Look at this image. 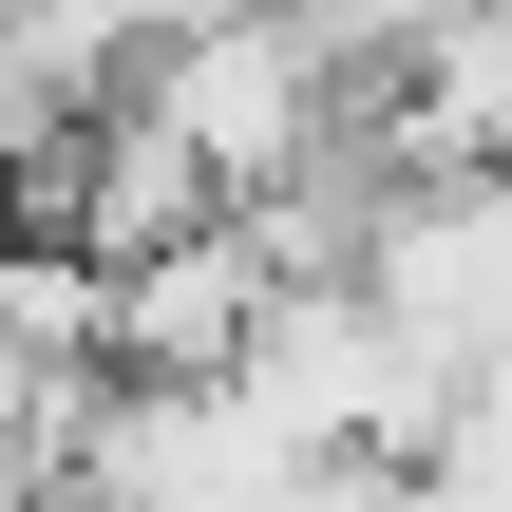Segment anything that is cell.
<instances>
[{
  "mask_svg": "<svg viewBox=\"0 0 512 512\" xmlns=\"http://www.w3.org/2000/svg\"><path fill=\"white\" fill-rule=\"evenodd\" d=\"M0 361H19V380H95V361H114V266H95L76 228H19V209H0Z\"/></svg>",
  "mask_w": 512,
  "mask_h": 512,
  "instance_id": "obj_1",
  "label": "cell"
},
{
  "mask_svg": "<svg viewBox=\"0 0 512 512\" xmlns=\"http://www.w3.org/2000/svg\"><path fill=\"white\" fill-rule=\"evenodd\" d=\"M95 19H114V38L152 57V38H190V19H228V0H95Z\"/></svg>",
  "mask_w": 512,
  "mask_h": 512,
  "instance_id": "obj_2",
  "label": "cell"
}]
</instances>
